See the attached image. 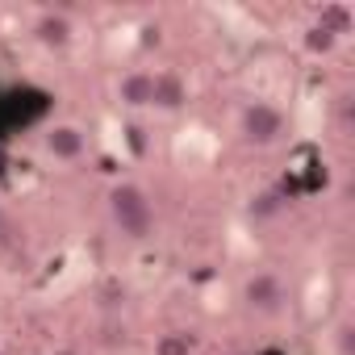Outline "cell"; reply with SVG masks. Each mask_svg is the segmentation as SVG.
Segmentation results:
<instances>
[{
	"mask_svg": "<svg viewBox=\"0 0 355 355\" xmlns=\"http://www.w3.org/2000/svg\"><path fill=\"white\" fill-rule=\"evenodd\" d=\"M0 234H5V209H0Z\"/></svg>",
	"mask_w": 355,
	"mask_h": 355,
	"instance_id": "obj_15",
	"label": "cell"
},
{
	"mask_svg": "<svg viewBox=\"0 0 355 355\" xmlns=\"http://www.w3.org/2000/svg\"><path fill=\"white\" fill-rule=\"evenodd\" d=\"M105 343H109V347H113V343H125V330H117V326H109V330H105Z\"/></svg>",
	"mask_w": 355,
	"mask_h": 355,
	"instance_id": "obj_14",
	"label": "cell"
},
{
	"mask_svg": "<svg viewBox=\"0 0 355 355\" xmlns=\"http://www.w3.org/2000/svg\"><path fill=\"white\" fill-rule=\"evenodd\" d=\"M243 301H247V309H255V313H280L284 301H288V293H284V280H280L276 272H255V276L243 284Z\"/></svg>",
	"mask_w": 355,
	"mask_h": 355,
	"instance_id": "obj_3",
	"label": "cell"
},
{
	"mask_svg": "<svg viewBox=\"0 0 355 355\" xmlns=\"http://www.w3.org/2000/svg\"><path fill=\"white\" fill-rule=\"evenodd\" d=\"M42 146H46V155H51V159H59V163H76V159L88 150V138H84V130H80V125L59 121V125H51V130L42 134Z\"/></svg>",
	"mask_w": 355,
	"mask_h": 355,
	"instance_id": "obj_4",
	"label": "cell"
},
{
	"mask_svg": "<svg viewBox=\"0 0 355 355\" xmlns=\"http://www.w3.org/2000/svg\"><path fill=\"white\" fill-rule=\"evenodd\" d=\"M263 355H284V351H276V347H272V351H263Z\"/></svg>",
	"mask_w": 355,
	"mask_h": 355,
	"instance_id": "obj_16",
	"label": "cell"
},
{
	"mask_svg": "<svg viewBox=\"0 0 355 355\" xmlns=\"http://www.w3.org/2000/svg\"><path fill=\"white\" fill-rule=\"evenodd\" d=\"M121 301H125V284H121V280H105V288H101V305L113 309V305H121Z\"/></svg>",
	"mask_w": 355,
	"mask_h": 355,
	"instance_id": "obj_12",
	"label": "cell"
},
{
	"mask_svg": "<svg viewBox=\"0 0 355 355\" xmlns=\"http://www.w3.org/2000/svg\"><path fill=\"white\" fill-rule=\"evenodd\" d=\"M109 218H113V226L121 230V239H130V243H142V239H150V230H155L150 197H146L138 184H113V189H109Z\"/></svg>",
	"mask_w": 355,
	"mask_h": 355,
	"instance_id": "obj_1",
	"label": "cell"
},
{
	"mask_svg": "<svg viewBox=\"0 0 355 355\" xmlns=\"http://www.w3.org/2000/svg\"><path fill=\"white\" fill-rule=\"evenodd\" d=\"M150 96H155V71H125L117 80V101L125 109H150Z\"/></svg>",
	"mask_w": 355,
	"mask_h": 355,
	"instance_id": "obj_6",
	"label": "cell"
},
{
	"mask_svg": "<svg viewBox=\"0 0 355 355\" xmlns=\"http://www.w3.org/2000/svg\"><path fill=\"white\" fill-rule=\"evenodd\" d=\"M351 343H355V330L351 326H338V351L343 355H351Z\"/></svg>",
	"mask_w": 355,
	"mask_h": 355,
	"instance_id": "obj_13",
	"label": "cell"
},
{
	"mask_svg": "<svg viewBox=\"0 0 355 355\" xmlns=\"http://www.w3.org/2000/svg\"><path fill=\"white\" fill-rule=\"evenodd\" d=\"M301 46H305L313 59H326V55H334V51H338V38H334V34H326L322 26H305Z\"/></svg>",
	"mask_w": 355,
	"mask_h": 355,
	"instance_id": "obj_10",
	"label": "cell"
},
{
	"mask_svg": "<svg viewBox=\"0 0 355 355\" xmlns=\"http://www.w3.org/2000/svg\"><path fill=\"white\" fill-rule=\"evenodd\" d=\"M34 38H38V46H46V51H67L71 38H76V30H71L67 13H42V17L34 21Z\"/></svg>",
	"mask_w": 355,
	"mask_h": 355,
	"instance_id": "obj_7",
	"label": "cell"
},
{
	"mask_svg": "<svg viewBox=\"0 0 355 355\" xmlns=\"http://www.w3.org/2000/svg\"><path fill=\"white\" fill-rule=\"evenodd\" d=\"M155 355H197V334L193 330H167V334H159Z\"/></svg>",
	"mask_w": 355,
	"mask_h": 355,
	"instance_id": "obj_9",
	"label": "cell"
},
{
	"mask_svg": "<svg viewBox=\"0 0 355 355\" xmlns=\"http://www.w3.org/2000/svg\"><path fill=\"white\" fill-rule=\"evenodd\" d=\"M288 130V117L272 105V101H251L239 113V134L247 146H276Z\"/></svg>",
	"mask_w": 355,
	"mask_h": 355,
	"instance_id": "obj_2",
	"label": "cell"
},
{
	"mask_svg": "<svg viewBox=\"0 0 355 355\" xmlns=\"http://www.w3.org/2000/svg\"><path fill=\"white\" fill-rule=\"evenodd\" d=\"M59 355H76V351H59Z\"/></svg>",
	"mask_w": 355,
	"mask_h": 355,
	"instance_id": "obj_17",
	"label": "cell"
},
{
	"mask_svg": "<svg viewBox=\"0 0 355 355\" xmlns=\"http://www.w3.org/2000/svg\"><path fill=\"white\" fill-rule=\"evenodd\" d=\"M313 26H322L326 34H334V38L343 42V38L355 30V9L347 5V0H330V5L318 9V21H313Z\"/></svg>",
	"mask_w": 355,
	"mask_h": 355,
	"instance_id": "obj_8",
	"label": "cell"
},
{
	"mask_svg": "<svg viewBox=\"0 0 355 355\" xmlns=\"http://www.w3.org/2000/svg\"><path fill=\"white\" fill-rule=\"evenodd\" d=\"M184 105H189V80L180 71H155L150 109H159V113H180Z\"/></svg>",
	"mask_w": 355,
	"mask_h": 355,
	"instance_id": "obj_5",
	"label": "cell"
},
{
	"mask_svg": "<svg viewBox=\"0 0 355 355\" xmlns=\"http://www.w3.org/2000/svg\"><path fill=\"white\" fill-rule=\"evenodd\" d=\"M280 209H284L280 193H259V197L251 201V218H276Z\"/></svg>",
	"mask_w": 355,
	"mask_h": 355,
	"instance_id": "obj_11",
	"label": "cell"
},
{
	"mask_svg": "<svg viewBox=\"0 0 355 355\" xmlns=\"http://www.w3.org/2000/svg\"><path fill=\"white\" fill-rule=\"evenodd\" d=\"M0 355H9V351H0Z\"/></svg>",
	"mask_w": 355,
	"mask_h": 355,
	"instance_id": "obj_18",
	"label": "cell"
}]
</instances>
